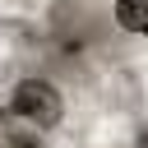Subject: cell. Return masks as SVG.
I'll return each instance as SVG.
<instances>
[{"instance_id": "1", "label": "cell", "mask_w": 148, "mask_h": 148, "mask_svg": "<svg viewBox=\"0 0 148 148\" xmlns=\"http://www.w3.org/2000/svg\"><path fill=\"white\" fill-rule=\"evenodd\" d=\"M9 111L23 120V125H32V130H56L60 120H65V97H60V88L51 83V79H18L14 83V92H9Z\"/></svg>"}, {"instance_id": "2", "label": "cell", "mask_w": 148, "mask_h": 148, "mask_svg": "<svg viewBox=\"0 0 148 148\" xmlns=\"http://www.w3.org/2000/svg\"><path fill=\"white\" fill-rule=\"evenodd\" d=\"M116 28L148 37V0H116Z\"/></svg>"}]
</instances>
